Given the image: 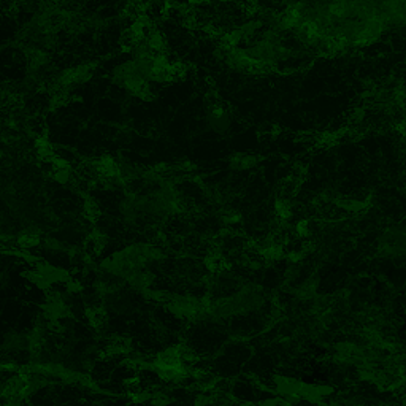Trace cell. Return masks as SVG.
Returning a JSON list of instances; mask_svg holds the SVG:
<instances>
[{"label": "cell", "mask_w": 406, "mask_h": 406, "mask_svg": "<svg viewBox=\"0 0 406 406\" xmlns=\"http://www.w3.org/2000/svg\"><path fill=\"white\" fill-rule=\"evenodd\" d=\"M208 126L213 129L214 132L224 134L229 131L230 126V116L226 110H224L219 103H211V107L208 108Z\"/></svg>", "instance_id": "cell-1"}]
</instances>
